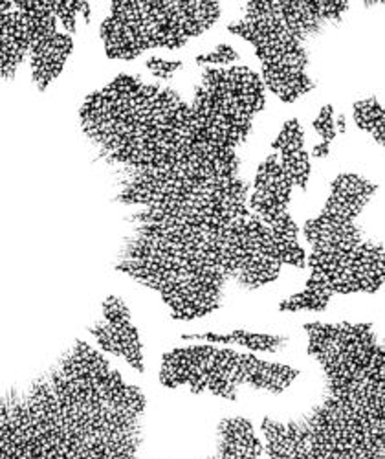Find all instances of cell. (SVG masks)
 <instances>
[{
	"mask_svg": "<svg viewBox=\"0 0 385 459\" xmlns=\"http://www.w3.org/2000/svg\"><path fill=\"white\" fill-rule=\"evenodd\" d=\"M57 0H4L0 3V75L12 80L19 65L28 57L31 82L45 92L63 72L72 50L73 39L66 31H59Z\"/></svg>",
	"mask_w": 385,
	"mask_h": 459,
	"instance_id": "cell-7",
	"label": "cell"
},
{
	"mask_svg": "<svg viewBox=\"0 0 385 459\" xmlns=\"http://www.w3.org/2000/svg\"><path fill=\"white\" fill-rule=\"evenodd\" d=\"M147 399L87 342L3 399V459H160ZM252 420L226 417L202 459H266Z\"/></svg>",
	"mask_w": 385,
	"mask_h": 459,
	"instance_id": "cell-2",
	"label": "cell"
},
{
	"mask_svg": "<svg viewBox=\"0 0 385 459\" xmlns=\"http://www.w3.org/2000/svg\"><path fill=\"white\" fill-rule=\"evenodd\" d=\"M346 10V0H255L227 30L253 47L264 87L294 103L316 87L306 43Z\"/></svg>",
	"mask_w": 385,
	"mask_h": 459,
	"instance_id": "cell-4",
	"label": "cell"
},
{
	"mask_svg": "<svg viewBox=\"0 0 385 459\" xmlns=\"http://www.w3.org/2000/svg\"><path fill=\"white\" fill-rule=\"evenodd\" d=\"M90 334L103 351L125 359L131 368L143 373L145 366L140 334L131 320L125 301L118 296H108L105 299L101 316L90 327Z\"/></svg>",
	"mask_w": 385,
	"mask_h": 459,
	"instance_id": "cell-9",
	"label": "cell"
},
{
	"mask_svg": "<svg viewBox=\"0 0 385 459\" xmlns=\"http://www.w3.org/2000/svg\"><path fill=\"white\" fill-rule=\"evenodd\" d=\"M299 377L295 368L270 362L234 350L202 346L176 348L162 357L160 382L166 388H187L192 394L237 401L246 388L266 394H285Z\"/></svg>",
	"mask_w": 385,
	"mask_h": 459,
	"instance_id": "cell-6",
	"label": "cell"
},
{
	"mask_svg": "<svg viewBox=\"0 0 385 459\" xmlns=\"http://www.w3.org/2000/svg\"><path fill=\"white\" fill-rule=\"evenodd\" d=\"M145 66L149 68V72L154 75V78L167 80L175 72H178L182 68V61H167L162 57H150V59H147Z\"/></svg>",
	"mask_w": 385,
	"mask_h": 459,
	"instance_id": "cell-14",
	"label": "cell"
},
{
	"mask_svg": "<svg viewBox=\"0 0 385 459\" xmlns=\"http://www.w3.org/2000/svg\"><path fill=\"white\" fill-rule=\"evenodd\" d=\"M241 59V54L229 45H218L213 52L201 54L195 57V63L206 66H231Z\"/></svg>",
	"mask_w": 385,
	"mask_h": 459,
	"instance_id": "cell-13",
	"label": "cell"
},
{
	"mask_svg": "<svg viewBox=\"0 0 385 459\" xmlns=\"http://www.w3.org/2000/svg\"><path fill=\"white\" fill-rule=\"evenodd\" d=\"M355 124L385 147V100L367 98L353 107Z\"/></svg>",
	"mask_w": 385,
	"mask_h": 459,
	"instance_id": "cell-11",
	"label": "cell"
},
{
	"mask_svg": "<svg viewBox=\"0 0 385 459\" xmlns=\"http://www.w3.org/2000/svg\"><path fill=\"white\" fill-rule=\"evenodd\" d=\"M312 127H314V131L321 138V142L314 145L312 155H314V159H325V157H329V152H330L332 140L339 134L338 133V126H336V118H334L332 105L321 107L318 118L312 122Z\"/></svg>",
	"mask_w": 385,
	"mask_h": 459,
	"instance_id": "cell-12",
	"label": "cell"
},
{
	"mask_svg": "<svg viewBox=\"0 0 385 459\" xmlns=\"http://www.w3.org/2000/svg\"><path fill=\"white\" fill-rule=\"evenodd\" d=\"M272 149L274 152H270L257 168L250 206L288 250L306 255L299 245V226L288 213L292 189H306L312 171L299 120L285 122Z\"/></svg>",
	"mask_w": 385,
	"mask_h": 459,
	"instance_id": "cell-8",
	"label": "cell"
},
{
	"mask_svg": "<svg viewBox=\"0 0 385 459\" xmlns=\"http://www.w3.org/2000/svg\"><path fill=\"white\" fill-rule=\"evenodd\" d=\"M220 17L218 3L201 0H125L110 3L101 41L110 59H136L152 48L178 50L208 31Z\"/></svg>",
	"mask_w": 385,
	"mask_h": 459,
	"instance_id": "cell-5",
	"label": "cell"
},
{
	"mask_svg": "<svg viewBox=\"0 0 385 459\" xmlns=\"http://www.w3.org/2000/svg\"><path fill=\"white\" fill-rule=\"evenodd\" d=\"M244 65L206 66L191 101L120 74L80 107V127L125 208L120 271L158 292L176 320L215 313L231 285L257 290L306 255L288 250L250 206L239 147L264 108Z\"/></svg>",
	"mask_w": 385,
	"mask_h": 459,
	"instance_id": "cell-1",
	"label": "cell"
},
{
	"mask_svg": "<svg viewBox=\"0 0 385 459\" xmlns=\"http://www.w3.org/2000/svg\"><path fill=\"white\" fill-rule=\"evenodd\" d=\"M184 340H204L210 343H235V346L259 351V353H276L287 346V336L255 333L248 329H234L229 333H199V334H184Z\"/></svg>",
	"mask_w": 385,
	"mask_h": 459,
	"instance_id": "cell-10",
	"label": "cell"
},
{
	"mask_svg": "<svg viewBox=\"0 0 385 459\" xmlns=\"http://www.w3.org/2000/svg\"><path fill=\"white\" fill-rule=\"evenodd\" d=\"M374 194L376 184L355 173L332 180L325 208L304 222L311 276L301 292L281 301V311L323 313L334 296L371 294L385 285V248L356 224Z\"/></svg>",
	"mask_w": 385,
	"mask_h": 459,
	"instance_id": "cell-3",
	"label": "cell"
}]
</instances>
